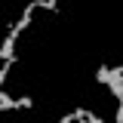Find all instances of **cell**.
Wrapping results in <instances>:
<instances>
[{
	"label": "cell",
	"instance_id": "obj_5",
	"mask_svg": "<svg viewBox=\"0 0 123 123\" xmlns=\"http://www.w3.org/2000/svg\"><path fill=\"white\" fill-rule=\"evenodd\" d=\"M31 18H34V12H25V9H22L18 22H15V28H18V31H28V28H31Z\"/></svg>",
	"mask_w": 123,
	"mask_h": 123
},
{
	"label": "cell",
	"instance_id": "obj_3",
	"mask_svg": "<svg viewBox=\"0 0 123 123\" xmlns=\"http://www.w3.org/2000/svg\"><path fill=\"white\" fill-rule=\"evenodd\" d=\"M108 74H111V65H108V62H102V65L95 68V83H102V86H105V80H108Z\"/></svg>",
	"mask_w": 123,
	"mask_h": 123
},
{
	"label": "cell",
	"instance_id": "obj_7",
	"mask_svg": "<svg viewBox=\"0 0 123 123\" xmlns=\"http://www.w3.org/2000/svg\"><path fill=\"white\" fill-rule=\"evenodd\" d=\"M86 123H105V117L95 114V111H86Z\"/></svg>",
	"mask_w": 123,
	"mask_h": 123
},
{
	"label": "cell",
	"instance_id": "obj_6",
	"mask_svg": "<svg viewBox=\"0 0 123 123\" xmlns=\"http://www.w3.org/2000/svg\"><path fill=\"white\" fill-rule=\"evenodd\" d=\"M15 105H18V111H31L34 108V98L31 95H22V98H15Z\"/></svg>",
	"mask_w": 123,
	"mask_h": 123
},
{
	"label": "cell",
	"instance_id": "obj_4",
	"mask_svg": "<svg viewBox=\"0 0 123 123\" xmlns=\"http://www.w3.org/2000/svg\"><path fill=\"white\" fill-rule=\"evenodd\" d=\"M0 111H18V105H15L12 95H6V92L0 95Z\"/></svg>",
	"mask_w": 123,
	"mask_h": 123
},
{
	"label": "cell",
	"instance_id": "obj_1",
	"mask_svg": "<svg viewBox=\"0 0 123 123\" xmlns=\"http://www.w3.org/2000/svg\"><path fill=\"white\" fill-rule=\"evenodd\" d=\"M105 86L111 89V95H114L117 102H123V65H114V68H111Z\"/></svg>",
	"mask_w": 123,
	"mask_h": 123
},
{
	"label": "cell",
	"instance_id": "obj_2",
	"mask_svg": "<svg viewBox=\"0 0 123 123\" xmlns=\"http://www.w3.org/2000/svg\"><path fill=\"white\" fill-rule=\"evenodd\" d=\"M74 120H86V108H74L71 114H62V123H74Z\"/></svg>",
	"mask_w": 123,
	"mask_h": 123
}]
</instances>
